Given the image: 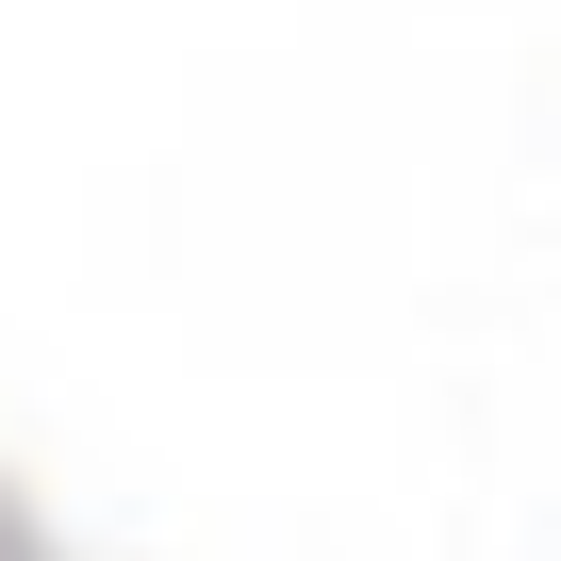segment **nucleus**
Here are the masks:
<instances>
[]
</instances>
